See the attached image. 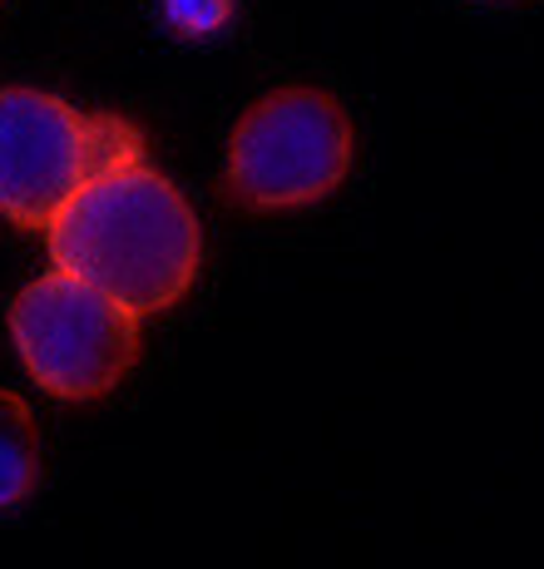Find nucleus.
<instances>
[{
    "label": "nucleus",
    "mask_w": 544,
    "mask_h": 569,
    "mask_svg": "<svg viewBox=\"0 0 544 569\" xmlns=\"http://www.w3.org/2000/svg\"><path fill=\"white\" fill-rule=\"evenodd\" d=\"M36 476H40L36 416L16 391H0V510L20 506L36 490Z\"/></svg>",
    "instance_id": "obj_5"
},
{
    "label": "nucleus",
    "mask_w": 544,
    "mask_h": 569,
    "mask_svg": "<svg viewBox=\"0 0 544 569\" xmlns=\"http://www.w3.org/2000/svg\"><path fill=\"white\" fill-rule=\"evenodd\" d=\"M54 268L124 302L134 317L163 312L193 288L203 233L193 208L149 163L90 179L50 218Z\"/></svg>",
    "instance_id": "obj_1"
},
{
    "label": "nucleus",
    "mask_w": 544,
    "mask_h": 569,
    "mask_svg": "<svg viewBox=\"0 0 544 569\" xmlns=\"http://www.w3.org/2000/svg\"><path fill=\"white\" fill-rule=\"evenodd\" d=\"M352 169V119L322 90L292 84L263 94L233 129L228 144V193L243 208L318 203Z\"/></svg>",
    "instance_id": "obj_3"
},
{
    "label": "nucleus",
    "mask_w": 544,
    "mask_h": 569,
    "mask_svg": "<svg viewBox=\"0 0 544 569\" xmlns=\"http://www.w3.org/2000/svg\"><path fill=\"white\" fill-rule=\"evenodd\" d=\"M10 337L26 371L60 401L114 391L139 357V317L64 268L10 302Z\"/></svg>",
    "instance_id": "obj_4"
},
{
    "label": "nucleus",
    "mask_w": 544,
    "mask_h": 569,
    "mask_svg": "<svg viewBox=\"0 0 544 569\" xmlns=\"http://www.w3.org/2000/svg\"><path fill=\"white\" fill-rule=\"evenodd\" d=\"M124 163H144V139L129 119L40 90H0V213L16 228H50L84 183Z\"/></svg>",
    "instance_id": "obj_2"
}]
</instances>
